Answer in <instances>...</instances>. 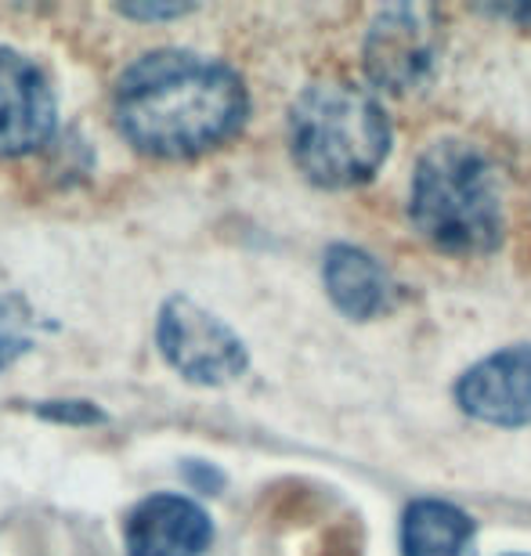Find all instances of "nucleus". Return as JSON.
I'll use <instances>...</instances> for the list:
<instances>
[{"instance_id":"obj_2","label":"nucleus","mask_w":531,"mask_h":556,"mask_svg":"<svg viewBox=\"0 0 531 556\" xmlns=\"http://www.w3.org/2000/svg\"><path fill=\"white\" fill-rule=\"evenodd\" d=\"M408 214L438 250L489 253L503 239V192L492 160L470 141H438L413 174Z\"/></svg>"},{"instance_id":"obj_3","label":"nucleus","mask_w":531,"mask_h":556,"mask_svg":"<svg viewBox=\"0 0 531 556\" xmlns=\"http://www.w3.org/2000/svg\"><path fill=\"white\" fill-rule=\"evenodd\" d=\"M290 149L307 181L351 188L380 170L391 149V127L369 91L351 84H318L296 98Z\"/></svg>"},{"instance_id":"obj_7","label":"nucleus","mask_w":531,"mask_h":556,"mask_svg":"<svg viewBox=\"0 0 531 556\" xmlns=\"http://www.w3.org/2000/svg\"><path fill=\"white\" fill-rule=\"evenodd\" d=\"M214 542V520L195 498L149 495L127 520V556H203Z\"/></svg>"},{"instance_id":"obj_10","label":"nucleus","mask_w":531,"mask_h":556,"mask_svg":"<svg viewBox=\"0 0 531 556\" xmlns=\"http://www.w3.org/2000/svg\"><path fill=\"white\" fill-rule=\"evenodd\" d=\"M470 517L441 498H419L405 509L402 549L405 556H463L470 542Z\"/></svg>"},{"instance_id":"obj_5","label":"nucleus","mask_w":531,"mask_h":556,"mask_svg":"<svg viewBox=\"0 0 531 556\" xmlns=\"http://www.w3.org/2000/svg\"><path fill=\"white\" fill-rule=\"evenodd\" d=\"M438 59V18L430 8L394 4L372 18L365 40V70L383 91H413Z\"/></svg>"},{"instance_id":"obj_6","label":"nucleus","mask_w":531,"mask_h":556,"mask_svg":"<svg viewBox=\"0 0 531 556\" xmlns=\"http://www.w3.org/2000/svg\"><path fill=\"white\" fill-rule=\"evenodd\" d=\"M59 127L51 76L29 54L0 48V160L48 149Z\"/></svg>"},{"instance_id":"obj_11","label":"nucleus","mask_w":531,"mask_h":556,"mask_svg":"<svg viewBox=\"0 0 531 556\" xmlns=\"http://www.w3.org/2000/svg\"><path fill=\"white\" fill-rule=\"evenodd\" d=\"M37 340V315L22 296L0 293V372L11 369Z\"/></svg>"},{"instance_id":"obj_12","label":"nucleus","mask_w":531,"mask_h":556,"mask_svg":"<svg viewBox=\"0 0 531 556\" xmlns=\"http://www.w3.org/2000/svg\"><path fill=\"white\" fill-rule=\"evenodd\" d=\"M37 416L51 422H69V427H98V422H105V413L91 402H43L37 405Z\"/></svg>"},{"instance_id":"obj_4","label":"nucleus","mask_w":531,"mask_h":556,"mask_svg":"<svg viewBox=\"0 0 531 556\" xmlns=\"http://www.w3.org/2000/svg\"><path fill=\"white\" fill-rule=\"evenodd\" d=\"M156 340L170 369L199 387H225L250 365L246 343L236 337V329L188 296H170L160 307Z\"/></svg>"},{"instance_id":"obj_13","label":"nucleus","mask_w":531,"mask_h":556,"mask_svg":"<svg viewBox=\"0 0 531 556\" xmlns=\"http://www.w3.org/2000/svg\"><path fill=\"white\" fill-rule=\"evenodd\" d=\"M192 11V4H124L119 15L135 18V22H170Z\"/></svg>"},{"instance_id":"obj_8","label":"nucleus","mask_w":531,"mask_h":556,"mask_svg":"<svg viewBox=\"0 0 531 556\" xmlns=\"http://www.w3.org/2000/svg\"><path fill=\"white\" fill-rule=\"evenodd\" d=\"M459 405L492 427L531 422V348H506L478 362L459 380Z\"/></svg>"},{"instance_id":"obj_1","label":"nucleus","mask_w":531,"mask_h":556,"mask_svg":"<svg viewBox=\"0 0 531 556\" xmlns=\"http://www.w3.org/2000/svg\"><path fill=\"white\" fill-rule=\"evenodd\" d=\"M116 127L138 152L192 160L214 152L246 124L250 98L239 73L195 51H152L119 76Z\"/></svg>"},{"instance_id":"obj_9","label":"nucleus","mask_w":531,"mask_h":556,"mask_svg":"<svg viewBox=\"0 0 531 556\" xmlns=\"http://www.w3.org/2000/svg\"><path fill=\"white\" fill-rule=\"evenodd\" d=\"M323 275H326V289H329V296H333V304L344 311L347 318L365 321L391 307V296H394L391 275H387L380 264H376V257H369L365 250L333 247L326 253Z\"/></svg>"},{"instance_id":"obj_14","label":"nucleus","mask_w":531,"mask_h":556,"mask_svg":"<svg viewBox=\"0 0 531 556\" xmlns=\"http://www.w3.org/2000/svg\"><path fill=\"white\" fill-rule=\"evenodd\" d=\"M188 481L199 484V488H203V492H214V488L220 484V473L206 470V466H195V470H192V466H188Z\"/></svg>"}]
</instances>
